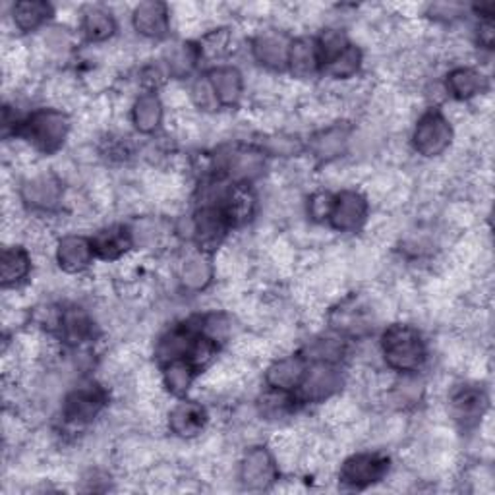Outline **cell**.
<instances>
[{
	"mask_svg": "<svg viewBox=\"0 0 495 495\" xmlns=\"http://www.w3.org/2000/svg\"><path fill=\"white\" fill-rule=\"evenodd\" d=\"M461 6L459 4H434L432 6V18H437V20H451L459 14Z\"/></svg>",
	"mask_w": 495,
	"mask_h": 495,
	"instance_id": "obj_41",
	"label": "cell"
},
{
	"mask_svg": "<svg viewBox=\"0 0 495 495\" xmlns=\"http://www.w3.org/2000/svg\"><path fill=\"white\" fill-rule=\"evenodd\" d=\"M382 350L389 368L397 372H416L426 360L422 337L410 325H391L383 333Z\"/></svg>",
	"mask_w": 495,
	"mask_h": 495,
	"instance_id": "obj_1",
	"label": "cell"
},
{
	"mask_svg": "<svg viewBox=\"0 0 495 495\" xmlns=\"http://www.w3.org/2000/svg\"><path fill=\"white\" fill-rule=\"evenodd\" d=\"M195 60H198V50H195L194 45H188V43L175 45V47L166 53L168 70H171V72L176 74V76H184V74H188V72L194 68Z\"/></svg>",
	"mask_w": 495,
	"mask_h": 495,
	"instance_id": "obj_33",
	"label": "cell"
},
{
	"mask_svg": "<svg viewBox=\"0 0 495 495\" xmlns=\"http://www.w3.org/2000/svg\"><path fill=\"white\" fill-rule=\"evenodd\" d=\"M194 375H195V368L192 364L186 358H178L173 362H166L163 372V383L173 395L182 397L190 391Z\"/></svg>",
	"mask_w": 495,
	"mask_h": 495,
	"instance_id": "obj_30",
	"label": "cell"
},
{
	"mask_svg": "<svg viewBox=\"0 0 495 495\" xmlns=\"http://www.w3.org/2000/svg\"><path fill=\"white\" fill-rule=\"evenodd\" d=\"M205 422V409L198 402H180L168 414V426L180 437H194L202 434Z\"/></svg>",
	"mask_w": 495,
	"mask_h": 495,
	"instance_id": "obj_17",
	"label": "cell"
},
{
	"mask_svg": "<svg viewBox=\"0 0 495 495\" xmlns=\"http://www.w3.org/2000/svg\"><path fill=\"white\" fill-rule=\"evenodd\" d=\"M387 472V459L380 454L362 453L345 461L341 468V480L353 488H366L380 482Z\"/></svg>",
	"mask_w": 495,
	"mask_h": 495,
	"instance_id": "obj_5",
	"label": "cell"
},
{
	"mask_svg": "<svg viewBox=\"0 0 495 495\" xmlns=\"http://www.w3.org/2000/svg\"><path fill=\"white\" fill-rule=\"evenodd\" d=\"M368 215V202L358 192H343L338 194L333 202V210L329 215V220L333 229L341 232L356 230Z\"/></svg>",
	"mask_w": 495,
	"mask_h": 495,
	"instance_id": "obj_7",
	"label": "cell"
},
{
	"mask_svg": "<svg viewBox=\"0 0 495 495\" xmlns=\"http://www.w3.org/2000/svg\"><path fill=\"white\" fill-rule=\"evenodd\" d=\"M210 82L215 89V95L220 105L232 107L240 101L244 82H242V74L237 68H230V67L215 68L210 74Z\"/></svg>",
	"mask_w": 495,
	"mask_h": 495,
	"instance_id": "obj_21",
	"label": "cell"
},
{
	"mask_svg": "<svg viewBox=\"0 0 495 495\" xmlns=\"http://www.w3.org/2000/svg\"><path fill=\"white\" fill-rule=\"evenodd\" d=\"M266 149L273 155H283V158H291V155H298L302 151L301 140L292 136H275L267 141Z\"/></svg>",
	"mask_w": 495,
	"mask_h": 495,
	"instance_id": "obj_38",
	"label": "cell"
},
{
	"mask_svg": "<svg viewBox=\"0 0 495 495\" xmlns=\"http://www.w3.org/2000/svg\"><path fill=\"white\" fill-rule=\"evenodd\" d=\"M103 405H105V395L99 387H77L64 400V418L70 424H87L101 412Z\"/></svg>",
	"mask_w": 495,
	"mask_h": 495,
	"instance_id": "obj_6",
	"label": "cell"
},
{
	"mask_svg": "<svg viewBox=\"0 0 495 495\" xmlns=\"http://www.w3.org/2000/svg\"><path fill=\"white\" fill-rule=\"evenodd\" d=\"M333 202L335 198L329 194H316L314 198H311L310 202V215L314 217L316 220H321V219H329L331 215V210H333Z\"/></svg>",
	"mask_w": 495,
	"mask_h": 495,
	"instance_id": "obj_40",
	"label": "cell"
},
{
	"mask_svg": "<svg viewBox=\"0 0 495 495\" xmlns=\"http://www.w3.org/2000/svg\"><path fill=\"white\" fill-rule=\"evenodd\" d=\"M348 143V128L346 126H329L310 140V149L320 159H333L341 155Z\"/></svg>",
	"mask_w": 495,
	"mask_h": 495,
	"instance_id": "obj_22",
	"label": "cell"
},
{
	"mask_svg": "<svg viewBox=\"0 0 495 495\" xmlns=\"http://www.w3.org/2000/svg\"><path fill=\"white\" fill-rule=\"evenodd\" d=\"M306 372H308V368H306L304 358L286 356V358H281V360L271 364L266 380L271 389H279V391H286V393H289V391L298 389L302 385Z\"/></svg>",
	"mask_w": 495,
	"mask_h": 495,
	"instance_id": "obj_13",
	"label": "cell"
},
{
	"mask_svg": "<svg viewBox=\"0 0 495 495\" xmlns=\"http://www.w3.org/2000/svg\"><path fill=\"white\" fill-rule=\"evenodd\" d=\"M70 132V121L68 116L53 111L43 109L33 112L23 124V136L30 140L32 146L41 153H55L62 148L64 140H67Z\"/></svg>",
	"mask_w": 495,
	"mask_h": 495,
	"instance_id": "obj_2",
	"label": "cell"
},
{
	"mask_svg": "<svg viewBox=\"0 0 495 495\" xmlns=\"http://www.w3.org/2000/svg\"><path fill=\"white\" fill-rule=\"evenodd\" d=\"M132 119L136 128L143 134H149L153 130H158V126L163 121V105L159 97H155L153 94L138 97L132 109Z\"/></svg>",
	"mask_w": 495,
	"mask_h": 495,
	"instance_id": "obj_25",
	"label": "cell"
},
{
	"mask_svg": "<svg viewBox=\"0 0 495 495\" xmlns=\"http://www.w3.org/2000/svg\"><path fill=\"white\" fill-rule=\"evenodd\" d=\"M320 64L321 58L316 41H311L308 37H301L292 41L289 53V67L296 77H302L304 80V77L314 76L320 68Z\"/></svg>",
	"mask_w": 495,
	"mask_h": 495,
	"instance_id": "obj_19",
	"label": "cell"
},
{
	"mask_svg": "<svg viewBox=\"0 0 495 495\" xmlns=\"http://www.w3.org/2000/svg\"><path fill=\"white\" fill-rule=\"evenodd\" d=\"M478 32H480V43L486 45V47H491V43H493V25H491V22L482 23Z\"/></svg>",
	"mask_w": 495,
	"mask_h": 495,
	"instance_id": "obj_42",
	"label": "cell"
},
{
	"mask_svg": "<svg viewBox=\"0 0 495 495\" xmlns=\"http://www.w3.org/2000/svg\"><path fill=\"white\" fill-rule=\"evenodd\" d=\"M350 43L346 41V37L337 32V30H328L321 39L318 41V50H320V58L323 64H328L329 60H333L337 55H341L343 50L348 47Z\"/></svg>",
	"mask_w": 495,
	"mask_h": 495,
	"instance_id": "obj_34",
	"label": "cell"
},
{
	"mask_svg": "<svg viewBox=\"0 0 495 495\" xmlns=\"http://www.w3.org/2000/svg\"><path fill=\"white\" fill-rule=\"evenodd\" d=\"M345 353V345L338 338H321V341H316L310 346V355L318 362H328L333 364L338 360Z\"/></svg>",
	"mask_w": 495,
	"mask_h": 495,
	"instance_id": "obj_36",
	"label": "cell"
},
{
	"mask_svg": "<svg viewBox=\"0 0 495 495\" xmlns=\"http://www.w3.org/2000/svg\"><path fill=\"white\" fill-rule=\"evenodd\" d=\"M22 200L33 210L50 212L62 200V186L53 175H37L23 182Z\"/></svg>",
	"mask_w": 495,
	"mask_h": 495,
	"instance_id": "obj_8",
	"label": "cell"
},
{
	"mask_svg": "<svg viewBox=\"0 0 495 495\" xmlns=\"http://www.w3.org/2000/svg\"><path fill=\"white\" fill-rule=\"evenodd\" d=\"M362 64V53L355 45H348L341 55H337L328 62V72L337 77V80H348L353 77Z\"/></svg>",
	"mask_w": 495,
	"mask_h": 495,
	"instance_id": "obj_32",
	"label": "cell"
},
{
	"mask_svg": "<svg viewBox=\"0 0 495 495\" xmlns=\"http://www.w3.org/2000/svg\"><path fill=\"white\" fill-rule=\"evenodd\" d=\"M240 480L248 490H266L277 480V463L264 447H254L240 463Z\"/></svg>",
	"mask_w": 495,
	"mask_h": 495,
	"instance_id": "obj_4",
	"label": "cell"
},
{
	"mask_svg": "<svg viewBox=\"0 0 495 495\" xmlns=\"http://www.w3.org/2000/svg\"><path fill=\"white\" fill-rule=\"evenodd\" d=\"M50 16V6L39 0H28L14 6V23L22 32H33Z\"/></svg>",
	"mask_w": 495,
	"mask_h": 495,
	"instance_id": "obj_31",
	"label": "cell"
},
{
	"mask_svg": "<svg viewBox=\"0 0 495 495\" xmlns=\"http://www.w3.org/2000/svg\"><path fill=\"white\" fill-rule=\"evenodd\" d=\"M70 43H72L70 33L67 30H62V28H53L45 37L47 49L55 55H60V53H64V50H68Z\"/></svg>",
	"mask_w": 495,
	"mask_h": 495,
	"instance_id": "obj_39",
	"label": "cell"
},
{
	"mask_svg": "<svg viewBox=\"0 0 495 495\" xmlns=\"http://www.w3.org/2000/svg\"><path fill=\"white\" fill-rule=\"evenodd\" d=\"M194 338H195V335L190 328L168 331L158 345L159 360H163L166 364V362H173L178 358H186L190 348H192Z\"/></svg>",
	"mask_w": 495,
	"mask_h": 495,
	"instance_id": "obj_28",
	"label": "cell"
},
{
	"mask_svg": "<svg viewBox=\"0 0 495 495\" xmlns=\"http://www.w3.org/2000/svg\"><path fill=\"white\" fill-rule=\"evenodd\" d=\"M134 28L140 35L163 39L168 32V10L163 3H141L134 10Z\"/></svg>",
	"mask_w": 495,
	"mask_h": 495,
	"instance_id": "obj_16",
	"label": "cell"
},
{
	"mask_svg": "<svg viewBox=\"0 0 495 495\" xmlns=\"http://www.w3.org/2000/svg\"><path fill=\"white\" fill-rule=\"evenodd\" d=\"M91 244H94V252L103 259H109V262L111 259H119L134 246L132 234L124 227H109L105 230H99Z\"/></svg>",
	"mask_w": 495,
	"mask_h": 495,
	"instance_id": "obj_20",
	"label": "cell"
},
{
	"mask_svg": "<svg viewBox=\"0 0 495 495\" xmlns=\"http://www.w3.org/2000/svg\"><path fill=\"white\" fill-rule=\"evenodd\" d=\"M130 234H132V242L136 246L148 248L159 240L161 229L155 219H141V220H136L134 227L130 229Z\"/></svg>",
	"mask_w": 495,
	"mask_h": 495,
	"instance_id": "obj_35",
	"label": "cell"
},
{
	"mask_svg": "<svg viewBox=\"0 0 495 495\" xmlns=\"http://www.w3.org/2000/svg\"><path fill=\"white\" fill-rule=\"evenodd\" d=\"M447 89L461 101L480 95L486 89V77L474 68H457L447 77Z\"/></svg>",
	"mask_w": 495,
	"mask_h": 495,
	"instance_id": "obj_23",
	"label": "cell"
},
{
	"mask_svg": "<svg viewBox=\"0 0 495 495\" xmlns=\"http://www.w3.org/2000/svg\"><path fill=\"white\" fill-rule=\"evenodd\" d=\"M343 383V377L338 374L331 364L328 362H318L314 368L306 372L304 382L301 385L302 399L311 402H321L335 395L338 387Z\"/></svg>",
	"mask_w": 495,
	"mask_h": 495,
	"instance_id": "obj_9",
	"label": "cell"
},
{
	"mask_svg": "<svg viewBox=\"0 0 495 495\" xmlns=\"http://www.w3.org/2000/svg\"><path fill=\"white\" fill-rule=\"evenodd\" d=\"M414 149L424 158H437L453 141V128L449 121L437 111L426 112L414 130Z\"/></svg>",
	"mask_w": 495,
	"mask_h": 495,
	"instance_id": "obj_3",
	"label": "cell"
},
{
	"mask_svg": "<svg viewBox=\"0 0 495 495\" xmlns=\"http://www.w3.org/2000/svg\"><path fill=\"white\" fill-rule=\"evenodd\" d=\"M192 101L195 103V107L202 111H215L219 105V99L215 95V89L210 82V77L205 80H198L192 86Z\"/></svg>",
	"mask_w": 495,
	"mask_h": 495,
	"instance_id": "obj_37",
	"label": "cell"
},
{
	"mask_svg": "<svg viewBox=\"0 0 495 495\" xmlns=\"http://www.w3.org/2000/svg\"><path fill=\"white\" fill-rule=\"evenodd\" d=\"M292 41L281 32H264L259 33L254 43L252 50L257 62H262L267 68H283L284 64H289V53H291Z\"/></svg>",
	"mask_w": 495,
	"mask_h": 495,
	"instance_id": "obj_11",
	"label": "cell"
},
{
	"mask_svg": "<svg viewBox=\"0 0 495 495\" xmlns=\"http://www.w3.org/2000/svg\"><path fill=\"white\" fill-rule=\"evenodd\" d=\"M82 30L89 41L101 43L112 37V33L116 32V22L111 12L103 8H89L84 12Z\"/></svg>",
	"mask_w": 495,
	"mask_h": 495,
	"instance_id": "obj_26",
	"label": "cell"
},
{
	"mask_svg": "<svg viewBox=\"0 0 495 495\" xmlns=\"http://www.w3.org/2000/svg\"><path fill=\"white\" fill-rule=\"evenodd\" d=\"M220 200H223L220 210L225 212L230 225H242L254 215L256 198L246 184H234L220 195Z\"/></svg>",
	"mask_w": 495,
	"mask_h": 495,
	"instance_id": "obj_18",
	"label": "cell"
},
{
	"mask_svg": "<svg viewBox=\"0 0 495 495\" xmlns=\"http://www.w3.org/2000/svg\"><path fill=\"white\" fill-rule=\"evenodd\" d=\"M486 407H488V400L484 391L476 387H464L451 397L453 418L461 422L463 426L476 424L482 416H484Z\"/></svg>",
	"mask_w": 495,
	"mask_h": 495,
	"instance_id": "obj_15",
	"label": "cell"
},
{
	"mask_svg": "<svg viewBox=\"0 0 495 495\" xmlns=\"http://www.w3.org/2000/svg\"><path fill=\"white\" fill-rule=\"evenodd\" d=\"M225 168L229 176L237 182V184H248V182H252L264 175L266 158L262 151L237 149L227 155Z\"/></svg>",
	"mask_w": 495,
	"mask_h": 495,
	"instance_id": "obj_14",
	"label": "cell"
},
{
	"mask_svg": "<svg viewBox=\"0 0 495 495\" xmlns=\"http://www.w3.org/2000/svg\"><path fill=\"white\" fill-rule=\"evenodd\" d=\"M180 277H182V284H184L188 291L198 292V291H203L205 286L212 283L213 267L205 256L192 254L184 259V264H182Z\"/></svg>",
	"mask_w": 495,
	"mask_h": 495,
	"instance_id": "obj_24",
	"label": "cell"
},
{
	"mask_svg": "<svg viewBox=\"0 0 495 495\" xmlns=\"http://www.w3.org/2000/svg\"><path fill=\"white\" fill-rule=\"evenodd\" d=\"M60 331L64 341L70 345H80L91 337L94 331V323H91L89 316L80 308H70L62 311V321H60Z\"/></svg>",
	"mask_w": 495,
	"mask_h": 495,
	"instance_id": "obj_27",
	"label": "cell"
},
{
	"mask_svg": "<svg viewBox=\"0 0 495 495\" xmlns=\"http://www.w3.org/2000/svg\"><path fill=\"white\" fill-rule=\"evenodd\" d=\"M194 220V237L203 248H215L223 240L227 229L230 227L225 212L220 205H205L195 213Z\"/></svg>",
	"mask_w": 495,
	"mask_h": 495,
	"instance_id": "obj_10",
	"label": "cell"
},
{
	"mask_svg": "<svg viewBox=\"0 0 495 495\" xmlns=\"http://www.w3.org/2000/svg\"><path fill=\"white\" fill-rule=\"evenodd\" d=\"M94 256H95L94 244H91V240L80 237V234L64 237L57 246L58 266L67 273L84 271L91 264Z\"/></svg>",
	"mask_w": 495,
	"mask_h": 495,
	"instance_id": "obj_12",
	"label": "cell"
},
{
	"mask_svg": "<svg viewBox=\"0 0 495 495\" xmlns=\"http://www.w3.org/2000/svg\"><path fill=\"white\" fill-rule=\"evenodd\" d=\"M32 267L30 254L20 246L4 248L3 252V283L4 286L18 284L23 277H28Z\"/></svg>",
	"mask_w": 495,
	"mask_h": 495,
	"instance_id": "obj_29",
	"label": "cell"
}]
</instances>
